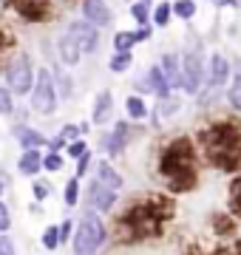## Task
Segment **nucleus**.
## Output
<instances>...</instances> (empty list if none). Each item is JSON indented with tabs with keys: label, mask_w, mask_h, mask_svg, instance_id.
<instances>
[{
	"label": "nucleus",
	"mask_w": 241,
	"mask_h": 255,
	"mask_svg": "<svg viewBox=\"0 0 241 255\" xmlns=\"http://www.w3.org/2000/svg\"><path fill=\"white\" fill-rule=\"evenodd\" d=\"M139 3H145V6H150V3H153V0H139Z\"/></svg>",
	"instance_id": "obj_47"
},
{
	"label": "nucleus",
	"mask_w": 241,
	"mask_h": 255,
	"mask_svg": "<svg viewBox=\"0 0 241 255\" xmlns=\"http://www.w3.org/2000/svg\"><path fill=\"white\" fill-rule=\"evenodd\" d=\"M28 97H31V111L40 114V117H51L57 111L60 97H57L51 68H37V74H34V88H31Z\"/></svg>",
	"instance_id": "obj_6"
},
{
	"label": "nucleus",
	"mask_w": 241,
	"mask_h": 255,
	"mask_svg": "<svg viewBox=\"0 0 241 255\" xmlns=\"http://www.w3.org/2000/svg\"><path fill=\"white\" fill-rule=\"evenodd\" d=\"M97 182L102 184V187H108V190H114V193H120L122 187H125V179H122L120 173H117V167H114L111 162H97V176H94Z\"/></svg>",
	"instance_id": "obj_18"
},
{
	"label": "nucleus",
	"mask_w": 241,
	"mask_h": 255,
	"mask_svg": "<svg viewBox=\"0 0 241 255\" xmlns=\"http://www.w3.org/2000/svg\"><path fill=\"white\" fill-rule=\"evenodd\" d=\"M6 6L26 23H46L51 17V3L48 0H6Z\"/></svg>",
	"instance_id": "obj_8"
},
{
	"label": "nucleus",
	"mask_w": 241,
	"mask_h": 255,
	"mask_svg": "<svg viewBox=\"0 0 241 255\" xmlns=\"http://www.w3.org/2000/svg\"><path fill=\"white\" fill-rule=\"evenodd\" d=\"M139 40H136V31H117L114 34V51H133Z\"/></svg>",
	"instance_id": "obj_25"
},
{
	"label": "nucleus",
	"mask_w": 241,
	"mask_h": 255,
	"mask_svg": "<svg viewBox=\"0 0 241 255\" xmlns=\"http://www.w3.org/2000/svg\"><path fill=\"white\" fill-rule=\"evenodd\" d=\"M233 255H241V238L236 241V253H233Z\"/></svg>",
	"instance_id": "obj_46"
},
{
	"label": "nucleus",
	"mask_w": 241,
	"mask_h": 255,
	"mask_svg": "<svg viewBox=\"0 0 241 255\" xmlns=\"http://www.w3.org/2000/svg\"><path fill=\"white\" fill-rule=\"evenodd\" d=\"M173 14L182 20L196 17V0H173Z\"/></svg>",
	"instance_id": "obj_28"
},
{
	"label": "nucleus",
	"mask_w": 241,
	"mask_h": 255,
	"mask_svg": "<svg viewBox=\"0 0 241 255\" xmlns=\"http://www.w3.org/2000/svg\"><path fill=\"white\" fill-rule=\"evenodd\" d=\"M51 74H54L57 97H60V100H71V94H74V82H71L68 71H63V68H60V63H57L54 68H51Z\"/></svg>",
	"instance_id": "obj_21"
},
{
	"label": "nucleus",
	"mask_w": 241,
	"mask_h": 255,
	"mask_svg": "<svg viewBox=\"0 0 241 255\" xmlns=\"http://www.w3.org/2000/svg\"><path fill=\"white\" fill-rule=\"evenodd\" d=\"M65 153L71 156V159H80L83 153H88V142H85V139H74V142H68Z\"/></svg>",
	"instance_id": "obj_37"
},
{
	"label": "nucleus",
	"mask_w": 241,
	"mask_h": 255,
	"mask_svg": "<svg viewBox=\"0 0 241 255\" xmlns=\"http://www.w3.org/2000/svg\"><path fill=\"white\" fill-rule=\"evenodd\" d=\"M9 227H11V210L6 201L0 199V233H9Z\"/></svg>",
	"instance_id": "obj_39"
},
{
	"label": "nucleus",
	"mask_w": 241,
	"mask_h": 255,
	"mask_svg": "<svg viewBox=\"0 0 241 255\" xmlns=\"http://www.w3.org/2000/svg\"><path fill=\"white\" fill-rule=\"evenodd\" d=\"M43 247L46 250H60V224H48L46 230H43Z\"/></svg>",
	"instance_id": "obj_29"
},
{
	"label": "nucleus",
	"mask_w": 241,
	"mask_h": 255,
	"mask_svg": "<svg viewBox=\"0 0 241 255\" xmlns=\"http://www.w3.org/2000/svg\"><path fill=\"white\" fill-rule=\"evenodd\" d=\"M57 60H60L63 65H68V68L80 65V60H83V51H80L77 40L68 34V31L60 34V40H57Z\"/></svg>",
	"instance_id": "obj_17"
},
{
	"label": "nucleus",
	"mask_w": 241,
	"mask_h": 255,
	"mask_svg": "<svg viewBox=\"0 0 241 255\" xmlns=\"http://www.w3.org/2000/svg\"><path fill=\"white\" fill-rule=\"evenodd\" d=\"M128 3H133V0H128Z\"/></svg>",
	"instance_id": "obj_49"
},
{
	"label": "nucleus",
	"mask_w": 241,
	"mask_h": 255,
	"mask_svg": "<svg viewBox=\"0 0 241 255\" xmlns=\"http://www.w3.org/2000/svg\"><path fill=\"white\" fill-rule=\"evenodd\" d=\"M0 114H3V117L14 114V94H11L9 88H0Z\"/></svg>",
	"instance_id": "obj_35"
},
{
	"label": "nucleus",
	"mask_w": 241,
	"mask_h": 255,
	"mask_svg": "<svg viewBox=\"0 0 241 255\" xmlns=\"http://www.w3.org/2000/svg\"><path fill=\"white\" fill-rule=\"evenodd\" d=\"M230 213L236 219H241V173L233 176L230 182Z\"/></svg>",
	"instance_id": "obj_26"
},
{
	"label": "nucleus",
	"mask_w": 241,
	"mask_h": 255,
	"mask_svg": "<svg viewBox=\"0 0 241 255\" xmlns=\"http://www.w3.org/2000/svg\"><path fill=\"white\" fill-rule=\"evenodd\" d=\"M43 170V153L40 150H23L17 159V173L28 176V179H37Z\"/></svg>",
	"instance_id": "obj_20"
},
{
	"label": "nucleus",
	"mask_w": 241,
	"mask_h": 255,
	"mask_svg": "<svg viewBox=\"0 0 241 255\" xmlns=\"http://www.w3.org/2000/svg\"><path fill=\"white\" fill-rule=\"evenodd\" d=\"M11 136L17 139V145L23 150H40L43 145H48L46 133H40L37 128H28V125H14L11 128Z\"/></svg>",
	"instance_id": "obj_16"
},
{
	"label": "nucleus",
	"mask_w": 241,
	"mask_h": 255,
	"mask_svg": "<svg viewBox=\"0 0 241 255\" xmlns=\"http://www.w3.org/2000/svg\"><path fill=\"white\" fill-rule=\"evenodd\" d=\"M139 88H145V91H150V94H156V100H167V97L173 94L159 65H150L148 71H145V77H142V82H139Z\"/></svg>",
	"instance_id": "obj_15"
},
{
	"label": "nucleus",
	"mask_w": 241,
	"mask_h": 255,
	"mask_svg": "<svg viewBox=\"0 0 241 255\" xmlns=\"http://www.w3.org/2000/svg\"><path fill=\"white\" fill-rule=\"evenodd\" d=\"M230 77H233L230 60H227L224 54H219V51H213V54H210V60H207V85L222 91L224 85L230 82Z\"/></svg>",
	"instance_id": "obj_12"
},
{
	"label": "nucleus",
	"mask_w": 241,
	"mask_h": 255,
	"mask_svg": "<svg viewBox=\"0 0 241 255\" xmlns=\"http://www.w3.org/2000/svg\"><path fill=\"white\" fill-rule=\"evenodd\" d=\"M114 111V94L108 88H102L94 97V111H91V125H105V119L111 117Z\"/></svg>",
	"instance_id": "obj_19"
},
{
	"label": "nucleus",
	"mask_w": 241,
	"mask_h": 255,
	"mask_svg": "<svg viewBox=\"0 0 241 255\" xmlns=\"http://www.w3.org/2000/svg\"><path fill=\"white\" fill-rule=\"evenodd\" d=\"M85 204L91 207V213H108V210H114V204H117V193L108 190V187H102V184L94 179V182H88V187H85Z\"/></svg>",
	"instance_id": "obj_11"
},
{
	"label": "nucleus",
	"mask_w": 241,
	"mask_h": 255,
	"mask_svg": "<svg viewBox=\"0 0 241 255\" xmlns=\"http://www.w3.org/2000/svg\"><path fill=\"white\" fill-rule=\"evenodd\" d=\"M236 77H241V57L236 60Z\"/></svg>",
	"instance_id": "obj_45"
},
{
	"label": "nucleus",
	"mask_w": 241,
	"mask_h": 255,
	"mask_svg": "<svg viewBox=\"0 0 241 255\" xmlns=\"http://www.w3.org/2000/svg\"><path fill=\"white\" fill-rule=\"evenodd\" d=\"M150 34H153V28H150V26H139V28H136V40H139V43L150 40Z\"/></svg>",
	"instance_id": "obj_44"
},
{
	"label": "nucleus",
	"mask_w": 241,
	"mask_h": 255,
	"mask_svg": "<svg viewBox=\"0 0 241 255\" xmlns=\"http://www.w3.org/2000/svg\"><path fill=\"white\" fill-rule=\"evenodd\" d=\"M34 63L26 51H20L9 60L6 65V88H9L14 97H28L31 88H34Z\"/></svg>",
	"instance_id": "obj_5"
},
{
	"label": "nucleus",
	"mask_w": 241,
	"mask_h": 255,
	"mask_svg": "<svg viewBox=\"0 0 241 255\" xmlns=\"http://www.w3.org/2000/svg\"><path fill=\"white\" fill-rule=\"evenodd\" d=\"M0 255H17V244L9 233H0Z\"/></svg>",
	"instance_id": "obj_38"
},
{
	"label": "nucleus",
	"mask_w": 241,
	"mask_h": 255,
	"mask_svg": "<svg viewBox=\"0 0 241 255\" xmlns=\"http://www.w3.org/2000/svg\"><path fill=\"white\" fill-rule=\"evenodd\" d=\"M173 216V201L167 196H148V199L130 204L120 216L122 241H145V238H159L165 230V221Z\"/></svg>",
	"instance_id": "obj_2"
},
{
	"label": "nucleus",
	"mask_w": 241,
	"mask_h": 255,
	"mask_svg": "<svg viewBox=\"0 0 241 255\" xmlns=\"http://www.w3.org/2000/svg\"><path fill=\"white\" fill-rule=\"evenodd\" d=\"M65 167V156L63 153H51L48 150L46 156H43V170H48V173H60Z\"/></svg>",
	"instance_id": "obj_31"
},
{
	"label": "nucleus",
	"mask_w": 241,
	"mask_h": 255,
	"mask_svg": "<svg viewBox=\"0 0 241 255\" xmlns=\"http://www.w3.org/2000/svg\"><path fill=\"white\" fill-rule=\"evenodd\" d=\"M31 196H34V201L43 204V201L51 196V182H46V179H34V182H31Z\"/></svg>",
	"instance_id": "obj_33"
},
{
	"label": "nucleus",
	"mask_w": 241,
	"mask_h": 255,
	"mask_svg": "<svg viewBox=\"0 0 241 255\" xmlns=\"http://www.w3.org/2000/svg\"><path fill=\"white\" fill-rule=\"evenodd\" d=\"M74 227H77V224H74L71 219H65L63 224H60V247H63L65 241H71V236H74Z\"/></svg>",
	"instance_id": "obj_40"
},
{
	"label": "nucleus",
	"mask_w": 241,
	"mask_h": 255,
	"mask_svg": "<svg viewBox=\"0 0 241 255\" xmlns=\"http://www.w3.org/2000/svg\"><path fill=\"white\" fill-rule=\"evenodd\" d=\"M227 102H230L233 111L241 114V77H233L230 88H227Z\"/></svg>",
	"instance_id": "obj_32"
},
{
	"label": "nucleus",
	"mask_w": 241,
	"mask_h": 255,
	"mask_svg": "<svg viewBox=\"0 0 241 255\" xmlns=\"http://www.w3.org/2000/svg\"><path fill=\"white\" fill-rule=\"evenodd\" d=\"M63 147H68V142H65V139L60 136V133H57L54 139H48V150H51V153H60Z\"/></svg>",
	"instance_id": "obj_42"
},
{
	"label": "nucleus",
	"mask_w": 241,
	"mask_h": 255,
	"mask_svg": "<svg viewBox=\"0 0 241 255\" xmlns=\"http://www.w3.org/2000/svg\"><path fill=\"white\" fill-rule=\"evenodd\" d=\"M179 105L182 102L176 100V97H167V100H159V111L153 114V119H159V117H173L179 111Z\"/></svg>",
	"instance_id": "obj_34"
},
{
	"label": "nucleus",
	"mask_w": 241,
	"mask_h": 255,
	"mask_svg": "<svg viewBox=\"0 0 241 255\" xmlns=\"http://www.w3.org/2000/svg\"><path fill=\"white\" fill-rule=\"evenodd\" d=\"M130 17L136 20L139 26H150V6H145V3H139V0H133V3H130Z\"/></svg>",
	"instance_id": "obj_30"
},
{
	"label": "nucleus",
	"mask_w": 241,
	"mask_h": 255,
	"mask_svg": "<svg viewBox=\"0 0 241 255\" xmlns=\"http://www.w3.org/2000/svg\"><path fill=\"white\" fill-rule=\"evenodd\" d=\"M91 150H88V153H83L80 156V159H77V167H74V176L77 179H80V182H83V176H88V170H91Z\"/></svg>",
	"instance_id": "obj_36"
},
{
	"label": "nucleus",
	"mask_w": 241,
	"mask_h": 255,
	"mask_svg": "<svg viewBox=\"0 0 241 255\" xmlns=\"http://www.w3.org/2000/svg\"><path fill=\"white\" fill-rule=\"evenodd\" d=\"M128 136H130V125L122 119V122L114 125V130H108V133L100 136V150L108 156H120L128 147Z\"/></svg>",
	"instance_id": "obj_10"
},
{
	"label": "nucleus",
	"mask_w": 241,
	"mask_h": 255,
	"mask_svg": "<svg viewBox=\"0 0 241 255\" xmlns=\"http://www.w3.org/2000/svg\"><path fill=\"white\" fill-rule=\"evenodd\" d=\"M182 74H185V88L182 91L196 97L202 91V85L207 82V68H204V57H202V46L196 43V48L190 46L182 57Z\"/></svg>",
	"instance_id": "obj_7"
},
{
	"label": "nucleus",
	"mask_w": 241,
	"mask_h": 255,
	"mask_svg": "<svg viewBox=\"0 0 241 255\" xmlns=\"http://www.w3.org/2000/svg\"><path fill=\"white\" fill-rule=\"evenodd\" d=\"M60 136L65 142H74V139H83V133H80V125H63L60 128Z\"/></svg>",
	"instance_id": "obj_41"
},
{
	"label": "nucleus",
	"mask_w": 241,
	"mask_h": 255,
	"mask_svg": "<svg viewBox=\"0 0 241 255\" xmlns=\"http://www.w3.org/2000/svg\"><path fill=\"white\" fill-rule=\"evenodd\" d=\"M159 173L165 176L170 193H190L199 187L196 170V145L190 136L170 139L159 153Z\"/></svg>",
	"instance_id": "obj_3"
},
{
	"label": "nucleus",
	"mask_w": 241,
	"mask_h": 255,
	"mask_svg": "<svg viewBox=\"0 0 241 255\" xmlns=\"http://www.w3.org/2000/svg\"><path fill=\"white\" fill-rule=\"evenodd\" d=\"M170 17H173V3H167V0H162V3H156L153 6V11H150V23L153 26H167L170 23Z\"/></svg>",
	"instance_id": "obj_23"
},
{
	"label": "nucleus",
	"mask_w": 241,
	"mask_h": 255,
	"mask_svg": "<svg viewBox=\"0 0 241 255\" xmlns=\"http://www.w3.org/2000/svg\"><path fill=\"white\" fill-rule=\"evenodd\" d=\"M105 241H108L105 221H102L97 213H85L83 219L77 221V227H74L71 250H74V255H97Z\"/></svg>",
	"instance_id": "obj_4"
},
{
	"label": "nucleus",
	"mask_w": 241,
	"mask_h": 255,
	"mask_svg": "<svg viewBox=\"0 0 241 255\" xmlns=\"http://www.w3.org/2000/svg\"><path fill=\"white\" fill-rule=\"evenodd\" d=\"M68 34L77 40V46H80V51L83 54H94L97 51V46H100V28L91 26L88 20L77 17L68 23Z\"/></svg>",
	"instance_id": "obj_9"
},
{
	"label": "nucleus",
	"mask_w": 241,
	"mask_h": 255,
	"mask_svg": "<svg viewBox=\"0 0 241 255\" xmlns=\"http://www.w3.org/2000/svg\"><path fill=\"white\" fill-rule=\"evenodd\" d=\"M204 159L222 173L241 170V125L236 119H216L196 133Z\"/></svg>",
	"instance_id": "obj_1"
},
{
	"label": "nucleus",
	"mask_w": 241,
	"mask_h": 255,
	"mask_svg": "<svg viewBox=\"0 0 241 255\" xmlns=\"http://www.w3.org/2000/svg\"><path fill=\"white\" fill-rule=\"evenodd\" d=\"M190 255H204V253H190ZM210 255H216V253H210Z\"/></svg>",
	"instance_id": "obj_48"
},
{
	"label": "nucleus",
	"mask_w": 241,
	"mask_h": 255,
	"mask_svg": "<svg viewBox=\"0 0 241 255\" xmlns=\"http://www.w3.org/2000/svg\"><path fill=\"white\" fill-rule=\"evenodd\" d=\"M80 9H83V20H88L97 28L114 23V11L105 0H80Z\"/></svg>",
	"instance_id": "obj_13"
},
{
	"label": "nucleus",
	"mask_w": 241,
	"mask_h": 255,
	"mask_svg": "<svg viewBox=\"0 0 241 255\" xmlns=\"http://www.w3.org/2000/svg\"><path fill=\"white\" fill-rule=\"evenodd\" d=\"M63 199H65V207H77V204H80V179H77V176H71V179L65 182Z\"/></svg>",
	"instance_id": "obj_27"
},
{
	"label": "nucleus",
	"mask_w": 241,
	"mask_h": 255,
	"mask_svg": "<svg viewBox=\"0 0 241 255\" xmlns=\"http://www.w3.org/2000/svg\"><path fill=\"white\" fill-rule=\"evenodd\" d=\"M159 68H162V74H165V80H167V85H170V91H176V88H185L182 57H179V54H173V51L162 54V60H159Z\"/></svg>",
	"instance_id": "obj_14"
},
{
	"label": "nucleus",
	"mask_w": 241,
	"mask_h": 255,
	"mask_svg": "<svg viewBox=\"0 0 241 255\" xmlns=\"http://www.w3.org/2000/svg\"><path fill=\"white\" fill-rule=\"evenodd\" d=\"M133 65V51H114V57L108 60V68L114 74H125Z\"/></svg>",
	"instance_id": "obj_24"
},
{
	"label": "nucleus",
	"mask_w": 241,
	"mask_h": 255,
	"mask_svg": "<svg viewBox=\"0 0 241 255\" xmlns=\"http://www.w3.org/2000/svg\"><path fill=\"white\" fill-rule=\"evenodd\" d=\"M125 114H128V119H145L148 117V105H145L142 97L130 94V97H125Z\"/></svg>",
	"instance_id": "obj_22"
},
{
	"label": "nucleus",
	"mask_w": 241,
	"mask_h": 255,
	"mask_svg": "<svg viewBox=\"0 0 241 255\" xmlns=\"http://www.w3.org/2000/svg\"><path fill=\"white\" fill-rule=\"evenodd\" d=\"M11 43H14V37H11L9 31H6V26H3V23H0V51H6V48H9Z\"/></svg>",
	"instance_id": "obj_43"
}]
</instances>
